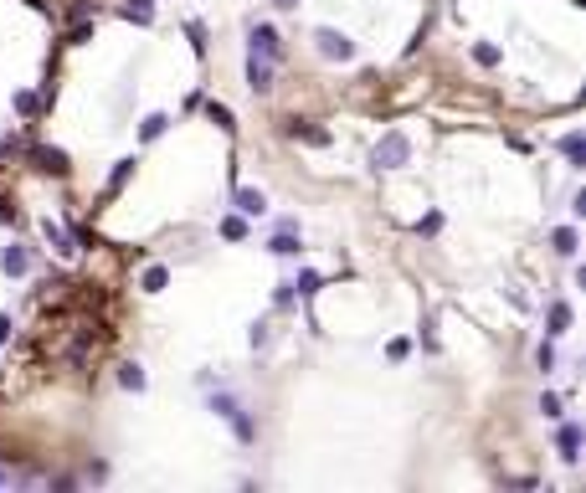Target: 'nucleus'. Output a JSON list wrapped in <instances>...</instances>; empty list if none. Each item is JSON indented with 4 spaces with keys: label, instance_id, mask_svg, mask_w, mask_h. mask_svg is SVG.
Segmentation results:
<instances>
[{
    "label": "nucleus",
    "instance_id": "1",
    "mask_svg": "<svg viewBox=\"0 0 586 493\" xmlns=\"http://www.w3.org/2000/svg\"><path fill=\"white\" fill-rule=\"evenodd\" d=\"M314 47H319V57H330V62H355V41L344 31H335V26H319Z\"/></svg>",
    "mask_w": 586,
    "mask_h": 493
},
{
    "label": "nucleus",
    "instance_id": "2",
    "mask_svg": "<svg viewBox=\"0 0 586 493\" xmlns=\"http://www.w3.org/2000/svg\"><path fill=\"white\" fill-rule=\"evenodd\" d=\"M371 160H376V170H401V165L411 160V139H406V134H386V139L376 144Z\"/></svg>",
    "mask_w": 586,
    "mask_h": 493
},
{
    "label": "nucleus",
    "instance_id": "3",
    "mask_svg": "<svg viewBox=\"0 0 586 493\" xmlns=\"http://www.w3.org/2000/svg\"><path fill=\"white\" fill-rule=\"evenodd\" d=\"M252 57H268V62L283 57V41H278V31L268 26V21H257V26H252Z\"/></svg>",
    "mask_w": 586,
    "mask_h": 493
},
{
    "label": "nucleus",
    "instance_id": "4",
    "mask_svg": "<svg viewBox=\"0 0 586 493\" xmlns=\"http://www.w3.org/2000/svg\"><path fill=\"white\" fill-rule=\"evenodd\" d=\"M247 88L252 93H273V62L268 57H247Z\"/></svg>",
    "mask_w": 586,
    "mask_h": 493
},
{
    "label": "nucleus",
    "instance_id": "5",
    "mask_svg": "<svg viewBox=\"0 0 586 493\" xmlns=\"http://www.w3.org/2000/svg\"><path fill=\"white\" fill-rule=\"evenodd\" d=\"M232 206L242 211V216H263V211H268V196H263V190H237Z\"/></svg>",
    "mask_w": 586,
    "mask_h": 493
},
{
    "label": "nucleus",
    "instance_id": "6",
    "mask_svg": "<svg viewBox=\"0 0 586 493\" xmlns=\"http://www.w3.org/2000/svg\"><path fill=\"white\" fill-rule=\"evenodd\" d=\"M555 442H560V458H566V462H576V458H581V426H576V421H566V426H560V437H555Z\"/></svg>",
    "mask_w": 586,
    "mask_h": 493
},
{
    "label": "nucleus",
    "instance_id": "7",
    "mask_svg": "<svg viewBox=\"0 0 586 493\" xmlns=\"http://www.w3.org/2000/svg\"><path fill=\"white\" fill-rule=\"evenodd\" d=\"M119 385H124V391H144V385H149L139 360H124V365H119Z\"/></svg>",
    "mask_w": 586,
    "mask_h": 493
},
{
    "label": "nucleus",
    "instance_id": "8",
    "mask_svg": "<svg viewBox=\"0 0 586 493\" xmlns=\"http://www.w3.org/2000/svg\"><path fill=\"white\" fill-rule=\"evenodd\" d=\"M31 160H36L41 170H52V175H67V155H62V149H47V144H41V149H31Z\"/></svg>",
    "mask_w": 586,
    "mask_h": 493
},
{
    "label": "nucleus",
    "instance_id": "9",
    "mask_svg": "<svg viewBox=\"0 0 586 493\" xmlns=\"http://www.w3.org/2000/svg\"><path fill=\"white\" fill-rule=\"evenodd\" d=\"M124 21H134V26H149V21H155V0H129V6H124Z\"/></svg>",
    "mask_w": 586,
    "mask_h": 493
},
{
    "label": "nucleus",
    "instance_id": "10",
    "mask_svg": "<svg viewBox=\"0 0 586 493\" xmlns=\"http://www.w3.org/2000/svg\"><path fill=\"white\" fill-rule=\"evenodd\" d=\"M41 231H47V242H52V252H62V257H67V252H77V247H72V237H67V231H62V226H52V221H41Z\"/></svg>",
    "mask_w": 586,
    "mask_h": 493
},
{
    "label": "nucleus",
    "instance_id": "11",
    "mask_svg": "<svg viewBox=\"0 0 586 493\" xmlns=\"http://www.w3.org/2000/svg\"><path fill=\"white\" fill-rule=\"evenodd\" d=\"M0 267H6L11 277H21V272H26V252H21V247H6V252H0Z\"/></svg>",
    "mask_w": 586,
    "mask_h": 493
},
{
    "label": "nucleus",
    "instance_id": "12",
    "mask_svg": "<svg viewBox=\"0 0 586 493\" xmlns=\"http://www.w3.org/2000/svg\"><path fill=\"white\" fill-rule=\"evenodd\" d=\"M206 118H211L216 128H227V134L237 128V118H232V109H227V103H206Z\"/></svg>",
    "mask_w": 586,
    "mask_h": 493
},
{
    "label": "nucleus",
    "instance_id": "13",
    "mask_svg": "<svg viewBox=\"0 0 586 493\" xmlns=\"http://www.w3.org/2000/svg\"><path fill=\"white\" fill-rule=\"evenodd\" d=\"M288 134H293V139H303V144H314V149H324V144H330V134H324V128H303V123H293Z\"/></svg>",
    "mask_w": 586,
    "mask_h": 493
},
{
    "label": "nucleus",
    "instance_id": "14",
    "mask_svg": "<svg viewBox=\"0 0 586 493\" xmlns=\"http://www.w3.org/2000/svg\"><path fill=\"white\" fill-rule=\"evenodd\" d=\"M211 411H216V416H227V421H232L237 411H242V406H237V396H232V391H222V396H211Z\"/></svg>",
    "mask_w": 586,
    "mask_h": 493
},
{
    "label": "nucleus",
    "instance_id": "15",
    "mask_svg": "<svg viewBox=\"0 0 586 493\" xmlns=\"http://www.w3.org/2000/svg\"><path fill=\"white\" fill-rule=\"evenodd\" d=\"M566 324H571V304H550V334H566Z\"/></svg>",
    "mask_w": 586,
    "mask_h": 493
},
{
    "label": "nucleus",
    "instance_id": "16",
    "mask_svg": "<svg viewBox=\"0 0 586 493\" xmlns=\"http://www.w3.org/2000/svg\"><path fill=\"white\" fill-rule=\"evenodd\" d=\"M550 242H555L560 257H576V231H571V226H555V237H550Z\"/></svg>",
    "mask_w": 586,
    "mask_h": 493
},
{
    "label": "nucleus",
    "instance_id": "17",
    "mask_svg": "<svg viewBox=\"0 0 586 493\" xmlns=\"http://www.w3.org/2000/svg\"><path fill=\"white\" fill-rule=\"evenodd\" d=\"M139 283H144V293H160V288L170 283V272H165V267H144V277H139Z\"/></svg>",
    "mask_w": 586,
    "mask_h": 493
},
{
    "label": "nucleus",
    "instance_id": "18",
    "mask_svg": "<svg viewBox=\"0 0 586 493\" xmlns=\"http://www.w3.org/2000/svg\"><path fill=\"white\" fill-rule=\"evenodd\" d=\"M473 62H479V67H499V47L479 41V47H473Z\"/></svg>",
    "mask_w": 586,
    "mask_h": 493
},
{
    "label": "nucleus",
    "instance_id": "19",
    "mask_svg": "<svg viewBox=\"0 0 586 493\" xmlns=\"http://www.w3.org/2000/svg\"><path fill=\"white\" fill-rule=\"evenodd\" d=\"M273 252H278V257H293V252H298V237H293V231H278V237H273Z\"/></svg>",
    "mask_w": 586,
    "mask_h": 493
},
{
    "label": "nucleus",
    "instance_id": "20",
    "mask_svg": "<svg viewBox=\"0 0 586 493\" xmlns=\"http://www.w3.org/2000/svg\"><path fill=\"white\" fill-rule=\"evenodd\" d=\"M560 149H566V160H571V165H581V160H586V144H581V134H566V144H560Z\"/></svg>",
    "mask_w": 586,
    "mask_h": 493
},
{
    "label": "nucleus",
    "instance_id": "21",
    "mask_svg": "<svg viewBox=\"0 0 586 493\" xmlns=\"http://www.w3.org/2000/svg\"><path fill=\"white\" fill-rule=\"evenodd\" d=\"M165 123H170L165 113H149V118H144V128H139V134H144V139H160V134H165Z\"/></svg>",
    "mask_w": 586,
    "mask_h": 493
},
{
    "label": "nucleus",
    "instance_id": "22",
    "mask_svg": "<svg viewBox=\"0 0 586 493\" xmlns=\"http://www.w3.org/2000/svg\"><path fill=\"white\" fill-rule=\"evenodd\" d=\"M129 175H134V160H119V165H114V175H108V190H119Z\"/></svg>",
    "mask_w": 586,
    "mask_h": 493
},
{
    "label": "nucleus",
    "instance_id": "23",
    "mask_svg": "<svg viewBox=\"0 0 586 493\" xmlns=\"http://www.w3.org/2000/svg\"><path fill=\"white\" fill-rule=\"evenodd\" d=\"M222 237L242 242V237H247V221H242V216H227V221H222Z\"/></svg>",
    "mask_w": 586,
    "mask_h": 493
},
{
    "label": "nucleus",
    "instance_id": "24",
    "mask_svg": "<svg viewBox=\"0 0 586 493\" xmlns=\"http://www.w3.org/2000/svg\"><path fill=\"white\" fill-rule=\"evenodd\" d=\"M535 365H540V370H555V350H550V339L535 350Z\"/></svg>",
    "mask_w": 586,
    "mask_h": 493
},
{
    "label": "nucleus",
    "instance_id": "25",
    "mask_svg": "<svg viewBox=\"0 0 586 493\" xmlns=\"http://www.w3.org/2000/svg\"><path fill=\"white\" fill-rule=\"evenodd\" d=\"M293 288H298V293H303V298H309V293H314V288H319V272H298V283H293Z\"/></svg>",
    "mask_w": 586,
    "mask_h": 493
},
{
    "label": "nucleus",
    "instance_id": "26",
    "mask_svg": "<svg viewBox=\"0 0 586 493\" xmlns=\"http://www.w3.org/2000/svg\"><path fill=\"white\" fill-rule=\"evenodd\" d=\"M540 411H546V416L555 421V416H560V396H550V391H546V396H540Z\"/></svg>",
    "mask_w": 586,
    "mask_h": 493
},
{
    "label": "nucleus",
    "instance_id": "27",
    "mask_svg": "<svg viewBox=\"0 0 586 493\" xmlns=\"http://www.w3.org/2000/svg\"><path fill=\"white\" fill-rule=\"evenodd\" d=\"M247 339H252V350H263V345H268V324H252V334H247Z\"/></svg>",
    "mask_w": 586,
    "mask_h": 493
},
{
    "label": "nucleus",
    "instance_id": "28",
    "mask_svg": "<svg viewBox=\"0 0 586 493\" xmlns=\"http://www.w3.org/2000/svg\"><path fill=\"white\" fill-rule=\"evenodd\" d=\"M406 350H411L406 339H391V345H386V355H391V360H406Z\"/></svg>",
    "mask_w": 586,
    "mask_h": 493
},
{
    "label": "nucleus",
    "instance_id": "29",
    "mask_svg": "<svg viewBox=\"0 0 586 493\" xmlns=\"http://www.w3.org/2000/svg\"><path fill=\"white\" fill-rule=\"evenodd\" d=\"M11 329H16V324H11V314H0V345L11 339Z\"/></svg>",
    "mask_w": 586,
    "mask_h": 493
},
{
    "label": "nucleus",
    "instance_id": "30",
    "mask_svg": "<svg viewBox=\"0 0 586 493\" xmlns=\"http://www.w3.org/2000/svg\"><path fill=\"white\" fill-rule=\"evenodd\" d=\"M273 6H283V11H293V6H298V0H273Z\"/></svg>",
    "mask_w": 586,
    "mask_h": 493
},
{
    "label": "nucleus",
    "instance_id": "31",
    "mask_svg": "<svg viewBox=\"0 0 586 493\" xmlns=\"http://www.w3.org/2000/svg\"><path fill=\"white\" fill-rule=\"evenodd\" d=\"M0 483H11V473H6V467H0Z\"/></svg>",
    "mask_w": 586,
    "mask_h": 493
}]
</instances>
